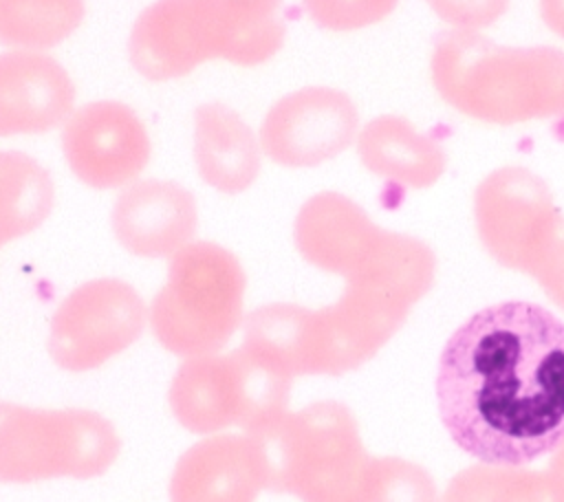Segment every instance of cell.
Listing matches in <instances>:
<instances>
[{"mask_svg": "<svg viewBox=\"0 0 564 502\" xmlns=\"http://www.w3.org/2000/svg\"><path fill=\"white\" fill-rule=\"evenodd\" d=\"M359 110L333 86H304L280 97L260 126L264 156L282 167H315L357 141Z\"/></svg>", "mask_w": 564, "mask_h": 502, "instance_id": "11", "label": "cell"}, {"mask_svg": "<svg viewBox=\"0 0 564 502\" xmlns=\"http://www.w3.org/2000/svg\"><path fill=\"white\" fill-rule=\"evenodd\" d=\"M529 275L553 304L564 308V216Z\"/></svg>", "mask_w": 564, "mask_h": 502, "instance_id": "26", "label": "cell"}, {"mask_svg": "<svg viewBox=\"0 0 564 502\" xmlns=\"http://www.w3.org/2000/svg\"><path fill=\"white\" fill-rule=\"evenodd\" d=\"M293 379L262 354L240 346L227 354L183 359L172 376L167 403L192 434L212 436L229 427L260 432L289 412Z\"/></svg>", "mask_w": 564, "mask_h": 502, "instance_id": "7", "label": "cell"}, {"mask_svg": "<svg viewBox=\"0 0 564 502\" xmlns=\"http://www.w3.org/2000/svg\"><path fill=\"white\" fill-rule=\"evenodd\" d=\"M540 15L546 29L564 40V0H540Z\"/></svg>", "mask_w": 564, "mask_h": 502, "instance_id": "27", "label": "cell"}, {"mask_svg": "<svg viewBox=\"0 0 564 502\" xmlns=\"http://www.w3.org/2000/svg\"><path fill=\"white\" fill-rule=\"evenodd\" d=\"M247 277L223 244L194 240L170 258L148 321L156 341L181 359L220 352L242 326Z\"/></svg>", "mask_w": 564, "mask_h": 502, "instance_id": "6", "label": "cell"}, {"mask_svg": "<svg viewBox=\"0 0 564 502\" xmlns=\"http://www.w3.org/2000/svg\"><path fill=\"white\" fill-rule=\"evenodd\" d=\"M308 18L326 31L348 33L386 20L399 0H302Z\"/></svg>", "mask_w": 564, "mask_h": 502, "instance_id": "24", "label": "cell"}, {"mask_svg": "<svg viewBox=\"0 0 564 502\" xmlns=\"http://www.w3.org/2000/svg\"><path fill=\"white\" fill-rule=\"evenodd\" d=\"M110 225L117 242L137 258H172L194 242L198 207L176 181H134L117 196Z\"/></svg>", "mask_w": 564, "mask_h": 502, "instance_id": "13", "label": "cell"}, {"mask_svg": "<svg viewBox=\"0 0 564 502\" xmlns=\"http://www.w3.org/2000/svg\"><path fill=\"white\" fill-rule=\"evenodd\" d=\"M553 480V484L557 487V491L562 493L564 498V443L553 451V458H551V467L546 471Z\"/></svg>", "mask_w": 564, "mask_h": 502, "instance_id": "28", "label": "cell"}, {"mask_svg": "<svg viewBox=\"0 0 564 502\" xmlns=\"http://www.w3.org/2000/svg\"><path fill=\"white\" fill-rule=\"evenodd\" d=\"M62 152L70 172L88 187H128L148 167L152 141L141 117L123 101H88L62 128Z\"/></svg>", "mask_w": 564, "mask_h": 502, "instance_id": "12", "label": "cell"}, {"mask_svg": "<svg viewBox=\"0 0 564 502\" xmlns=\"http://www.w3.org/2000/svg\"><path fill=\"white\" fill-rule=\"evenodd\" d=\"M368 502H443V495L425 467L397 456H372Z\"/></svg>", "mask_w": 564, "mask_h": 502, "instance_id": "23", "label": "cell"}, {"mask_svg": "<svg viewBox=\"0 0 564 502\" xmlns=\"http://www.w3.org/2000/svg\"><path fill=\"white\" fill-rule=\"evenodd\" d=\"M436 277L430 253L408 238L383 240L346 280L341 295L315 310L317 374L339 376L370 361L405 324Z\"/></svg>", "mask_w": 564, "mask_h": 502, "instance_id": "4", "label": "cell"}, {"mask_svg": "<svg viewBox=\"0 0 564 502\" xmlns=\"http://www.w3.org/2000/svg\"><path fill=\"white\" fill-rule=\"evenodd\" d=\"M251 436L269 491L291 493L300 502H368L372 456L344 403H311Z\"/></svg>", "mask_w": 564, "mask_h": 502, "instance_id": "5", "label": "cell"}, {"mask_svg": "<svg viewBox=\"0 0 564 502\" xmlns=\"http://www.w3.org/2000/svg\"><path fill=\"white\" fill-rule=\"evenodd\" d=\"M562 211L542 176L522 165L489 172L474 192V225L485 251L505 269L531 273Z\"/></svg>", "mask_w": 564, "mask_h": 502, "instance_id": "10", "label": "cell"}, {"mask_svg": "<svg viewBox=\"0 0 564 502\" xmlns=\"http://www.w3.org/2000/svg\"><path fill=\"white\" fill-rule=\"evenodd\" d=\"M148 324L137 288L117 277H97L73 288L55 308L46 350L68 372H88L130 348Z\"/></svg>", "mask_w": 564, "mask_h": 502, "instance_id": "9", "label": "cell"}, {"mask_svg": "<svg viewBox=\"0 0 564 502\" xmlns=\"http://www.w3.org/2000/svg\"><path fill=\"white\" fill-rule=\"evenodd\" d=\"M443 502H564V498L546 471L482 462L456 473Z\"/></svg>", "mask_w": 564, "mask_h": 502, "instance_id": "22", "label": "cell"}, {"mask_svg": "<svg viewBox=\"0 0 564 502\" xmlns=\"http://www.w3.org/2000/svg\"><path fill=\"white\" fill-rule=\"evenodd\" d=\"M53 203L48 170L24 152L0 150V249L35 231Z\"/></svg>", "mask_w": 564, "mask_h": 502, "instance_id": "20", "label": "cell"}, {"mask_svg": "<svg viewBox=\"0 0 564 502\" xmlns=\"http://www.w3.org/2000/svg\"><path fill=\"white\" fill-rule=\"evenodd\" d=\"M242 346L262 354L293 381L315 376V310L297 304H264L242 321Z\"/></svg>", "mask_w": 564, "mask_h": 502, "instance_id": "19", "label": "cell"}, {"mask_svg": "<svg viewBox=\"0 0 564 502\" xmlns=\"http://www.w3.org/2000/svg\"><path fill=\"white\" fill-rule=\"evenodd\" d=\"M355 143L357 156L370 174L401 187L427 189L441 181L447 167V154L441 143L399 114L370 119Z\"/></svg>", "mask_w": 564, "mask_h": 502, "instance_id": "18", "label": "cell"}, {"mask_svg": "<svg viewBox=\"0 0 564 502\" xmlns=\"http://www.w3.org/2000/svg\"><path fill=\"white\" fill-rule=\"evenodd\" d=\"M438 414L480 462L524 467L564 443V324L533 304L485 308L447 341Z\"/></svg>", "mask_w": 564, "mask_h": 502, "instance_id": "1", "label": "cell"}, {"mask_svg": "<svg viewBox=\"0 0 564 502\" xmlns=\"http://www.w3.org/2000/svg\"><path fill=\"white\" fill-rule=\"evenodd\" d=\"M264 469L251 434H212L181 454L167 498L170 502H256L264 491Z\"/></svg>", "mask_w": 564, "mask_h": 502, "instance_id": "14", "label": "cell"}, {"mask_svg": "<svg viewBox=\"0 0 564 502\" xmlns=\"http://www.w3.org/2000/svg\"><path fill=\"white\" fill-rule=\"evenodd\" d=\"M425 4L449 29L460 31H482L509 9V0H425Z\"/></svg>", "mask_w": 564, "mask_h": 502, "instance_id": "25", "label": "cell"}, {"mask_svg": "<svg viewBox=\"0 0 564 502\" xmlns=\"http://www.w3.org/2000/svg\"><path fill=\"white\" fill-rule=\"evenodd\" d=\"M121 449L115 425L90 410H42L0 401V484L106 473Z\"/></svg>", "mask_w": 564, "mask_h": 502, "instance_id": "8", "label": "cell"}, {"mask_svg": "<svg viewBox=\"0 0 564 502\" xmlns=\"http://www.w3.org/2000/svg\"><path fill=\"white\" fill-rule=\"evenodd\" d=\"M284 35L282 0H154L130 29L128 55L141 77L167 81L212 59L260 66Z\"/></svg>", "mask_w": 564, "mask_h": 502, "instance_id": "2", "label": "cell"}, {"mask_svg": "<svg viewBox=\"0 0 564 502\" xmlns=\"http://www.w3.org/2000/svg\"><path fill=\"white\" fill-rule=\"evenodd\" d=\"M260 139L227 103L207 101L194 110V163L203 183L240 194L260 174Z\"/></svg>", "mask_w": 564, "mask_h": 502, "instance_id": "17", "label": "cell"}, {"mask_svg": "<svg viewBox=\"0 0 564 502\" xmlns=\"http://www.w3.org/2000/svg\"><path fill=\"white\" fill-rule=\"evenodd\" d=\"M383 229L361 205L339 192H319L297 211L293 242L300 255L324 273L348 280L368 260Z\"/></svg>", "mask_w": 564, "mask_h": 502, "instance_id": "16", "label": "cell"}, {"mask_svg": "<svg viewBox=\"0 0 564 502\" xmlns=\"http://www.w3.org/2000/svg\"><path fill=\"white\" fill-rule=\"evenodd\" d=\"M73 103L75 84L55 57L0 53V139L48 132L70 117Z\"/></svg>", "mask_w": 564, "mask_h": 502, "instance_id": "15", "label": "cell"}, {"mask_svg": "<svg viewBox=\"0 0 564 502\" xmlns=\"http://www.w3.org/2000/svg\"><path fill=\"white\" fill-rule=\"evenodd\" d=\"M84 15V0H0V44L44 53L68 40Z\"/></svg>", "mask_w": 564, "mask_h": 502, "instance_id": "21", "label": "cell"}, {"mask_svg": "<svg viewBox=\"0 0 564 502\" xmlns=\"http://www.w3.org/2000/svg\"><path fill=\"white\" fill-rule=\"evenodd\" d=\"M430 75L438 97L474 121L516 126L564 114V51L555 46H509L449 29L434 42Z\"/></svg>", "mask_w": 564, "mask_h": 502, "instance_id": "3", "label": "cell"}]
</instances>
